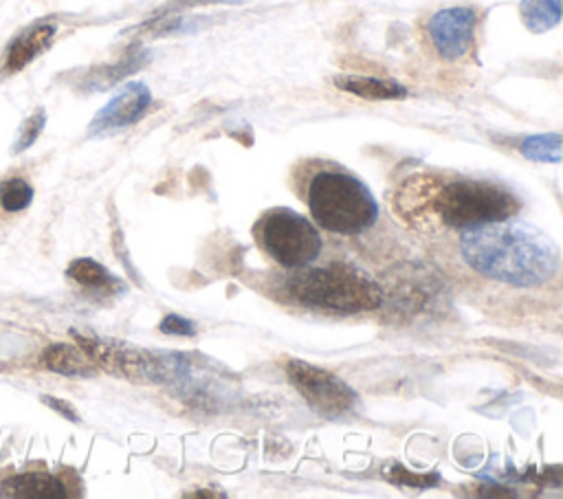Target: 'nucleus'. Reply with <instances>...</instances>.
Returning <instances> with one entry per match:
<instances>
[{
    "instance_id": "1",
    "label": "nucleus",
    "mask_w": 563,
    "mask_h": 499,
    "mask_svg": "<svg viewBox=\"0 0 563 499\" xmlns=\"http://www.w3.org/2000/svg\"><path fill=\"white\" fill-rule=\"evenodd\" d=\"M466 264L495 281L532 288L550 281L561 264L556 244L528 222H488L460 233Z\"/></svg>"
},
{
    "instance_id": "2",
    "label": "nucleus",
    "mask_w": 563,
    "mask_h": 499,
    "mask_svg": "<svg viewBox=\"0 0 563 499\" xmlns=\"http://www.w3.org/2000/svg\"><path fill=\"white\" fill-rule=\"evenodd\" d=\"M308 209L319 226L343 235L361 233L378 218V204L367 185L341 169H323L310 178Z\"/></svg>"
},
{
    "instance_id": "3",
    "label": "nucleus",
    "mask_w": 563,
    "mask_h": 499,
    "mask_svg": "<svg viewBox=\"0 0 563 499\" xmlns=\"http://www.w3.org/2000/svg\"><path fill=\"white\" fill-rule=\"evenodd\" d=\"M288 295L299 303L334 312H365L383 303L378 284L365 270L343 262L299 270L288 279Z\"/></svg>"
},
{
    "instance_id": "4",
    "label": "nucleus",
    "mask_w": 563,
    "mask_h": 499,
    "mask_svg": "<svg viewBox=\"0 0 563 499\" xmlns=\"http://www.w3.org/2000/svg\"><path fill=\"white\" fill-rule=\"evenodd\" d=\"M442 224L471 229L488 222L508 220L521 207L519 198L504 185L490 180L460 178L440 187L431 200Z\"/></svg>"
},
{
    "instance_id": "5",
    "label": "nucleus",
    "mask_w": 563,
    "mask_h": 499,
    "mask_svg": "<svg viewBox=\"0 0 563 499\" xmlns=\"http://www.w3.org/2000/svg\"><path fill=\"white\" fill-rule=\"evenodd\" d=\"M262 248L282 266L301 268L321 253V235L317 226L301 213L277 207L262 215L255 226Z\"/></svg>"
},
{
    "instance_id": "6",
    "label": "nucleus",
    "mask_w": 563,
    "mask_h": 499,
    "mask_svg": "<svg viewBox=\"0 0 563 499\" xmlns=\"http://www.w3.org/2000/svg\"><path fill=\"white\" fill-rule=\"evenodd\" d=\"M286 376L290 378L292 387L303 396L308 407L319 415H343L358 400L356 391L345 380L306 361H288Z\"/></svg>"
},
{
    "instance_id": "7",
    "label": "nucleus",
    "mask_w": 563,
    "mask_h": 499,
    "mask_svg": "<svg viewBox=\"0 0 563 499\" xmlns=\"http://www.w3.org/2000/svg\"><path fill=\"white\" fill-rule=\"evenodd\" d=\"M475 26L477 11L473 7H446L429 18L427 33L440 57L460 59L473 46Z\"/></svg>"
},
{
    "instance_id": "8",
    "label": "nucleus",
    "mask_w": 563,
    "mask_h": 499,
    "mask_svg": "<svg viewBox=\"0 0 563 499\" xmlns=\"http://www.w3.org/2000/svg\"><path fill=\"white\" fill-rule=\"evenodd\" d=\"M79 347L86 352V356L108 369L110 374L117 376H125V378H141L147 380L152 376V367L154 363L150 361V354L139 352L130 345H123L119 341H110V339H99V336H84L73 332Z\"/></svg>"
},
{
    "instance_id": "9",
    "label": "nucleus",
    "mask_w": 563,
    "mask_h": 499,
    "mask_svg": "<svg viewBox=\"0 0 563 499\" xmlns=\"http://www.w3.org/2000/svg\"><path fill=\"white\" fill-rule=\"evenodd\" d=\"M152 103V92L141 81L125 84L90 121L88 134L90 136H103L119 132L128 125H134L143 114L147 112Z\"/></svg>"
},
{
    "instance_id": "10",
    "label": "nucleus",
    "mask_w": 563,
    "mask_h": 499,
    "mask_svg": "<svg viewBox=\"0 0 563 499\" xmlns=\"http://www.w3.org/2000/svg\"><path fill=\"white\" fill-rule=\"evenodd\" d=\"M0 495L11 499H62L66 486L48 473H20L2 481Z\"/></svg>"
},
{
    "instance_id": "11",
    "label": "nucleus",
    "mask_w": 563,
    "mask_h": 499,
    "mask_svg": "<svg viewBox=\"0 0 563 499\" xmlns=\"http://www.w3.org/2000/svg\"><path fill=\"white\" fill-rule=\"evenodd\" d=\"M55 37V24L51 22H40L22 31L9 46L7 51V70H20L24 68L31 59H35Z\"/></svg>"
},
{
    "instance_id": "12",
    "label": "nucleus",
    "mask_w": 563,
    "mask_h": 499,
    "mask_svg": "<svg viewBox=\"0 0 563 499\" xmlns=\"http://www.w3.org/2000/svg\"><path fill=\"white\" fill-rule=\"evenodd\" d=\"M332 81L336 88L352 92L361 99L387 101V99L407 97V88L394 79H378V77H365V75H336Z\"/></svg>"
},
{
    "instance_id": "13",
    "label": "nucleus",
    "mask_w": 563,
    "mask_h": 499,
    "mask_svg": "<svg viewBox=\"0 0 563 499\" xmlns=\"http://www.w3.org/2000/svg\"><path fill=\"white\" fill-rule=\"evenodd\" d=\"M42 363L46 369L64 376H92L95 363L77 345L53 343L42 352Z\"/></svg>"
},
{
    "instance_id": "14",
    "label": "nucleus",
    "mask_w": 563,
    "mask_h": 499,
    "mask_svg": "<svg viewBox=\"0 0 563 499\" xmlns=\"http://www.w3.org/2000/svg\"><path fill=\"white\" fill-rule=\"evenodd\" d=\"M66 275L77 281L79 286L84 288H92V290H106V292H112V290H121V281L106 268L101 266L99 262L90 259V257H77L68 264L66 268Z\"/></svg>"
},
{
    "instance_id": "15",
    "label": "nucleus",
    "mask_w": 563,
    "mask_h": 499,
    "mask_svg": "<svg viewBox=\"0 0 563 499\" xmlns=\"http://www.w3.org/2000/svg\"><path fill=\"white\" fill-rule=\"evenodd\" d=\"M519 15L528 31L545 33L561 22V0H521Z\"/></svg>"
},
{
    "instance_id": "16",
    "label": "nucleus",
    "mask_w": 563,
    "mask_h": 499,
    "mask_svg": "<svg viewBox=\"0 0 563 499\" xmlns=\"http://www.w3.org/2000/svg\"><path fill=\"white\" fill-rule=\"evenodd\" d=\"M519 152L537 163H559L561 160V134H530L519 143Z\"/></svg>"
},
{
    "instance_id": "17",
    "label": "nucleus",
    "mask_w": 563,
    "mask_h": 499,
    "mask_svg": "<svg viewBox=\"0 0 563 499\" xmlns=\"http://www.w3.org/2000/svg\"><path fill=\"white\" fill-rule=\"evenodd\" d=\"M33 189L22 178H9L0 185V204L4 211H22L31 204Z\"/></svg>"
},
{
    "instance_id": "18",
    "label": "nucleus",
    "mask_w": 563,
    "mask_h": 499,
    "mask_svg": "<svg viewBox=\"0 0 563 499\" xmlns=\"http://www.w3.org/2000/svg\"><path fill=\"white\" fill-rule=\"evenodd\" d=\"M44 123H46V112H44V110H37L35 114H31V117L22 123V127H20V132H18L13 152H22V149H26L29 145H33V141L40 136Z\"/></svg>"
},
{
    "instance_id": "19",
    "label": "nucleus",
    "mask_w": 563,
    "mask_h": 499,
    "mask_svg": "<svg viewBox=\"0 0 563 499\" xmlns=\"http://www.w3.org/2000/svg\"><path fill=\"white\" fill-rule=\"evenodd\" d=\"M385 475H389V479H391L394 484H405V486H413V488H427V486H433V484L438 481L435 475H427V477H422V475H411V473H407V468H402V466H396V470H387V468H385Z\"/></svg>"
},
{
    "instance_id": "20",
    "label": "nucleus",
    "mask_w": 563,
    "mask_h": 499,
    "mask_svg": "<svg viewBox=\"0 0 563 499\" xmlns=\"http://www.w3.org/2000/svg\"><path fill=\"white\" fill-rule=\"evenodd\" d=\"M158 330H161L163 334H178V336H194V334H196L194 321H189V319H185V317H180V314H167V317L161 321Z\"/></svg>"
},
{
    "instance_id": "21",
    "label": "nucleus",
    "mask_w": 563,
    "mask_h": 499,
    "mask_svg": "<svg viewBox=\"0 0 563 499\" xmlns=\"http://www.w3.org/2000/svg\"><path fill=\"white\" fill-rule=\"evenodd\" d=\"M42 400L48 404V407H53L57 413H62V415H66L68 420H73V422H79V415H77V411L68 404V402H64V400H59V398H51V396H42Z\"/></svg>"
}]
</instances>
